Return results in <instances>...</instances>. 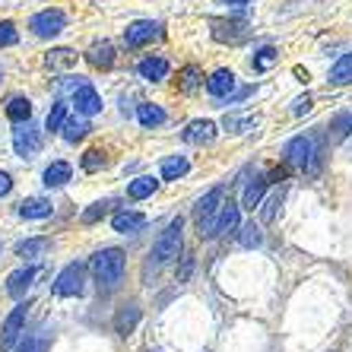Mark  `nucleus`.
<instances>
[{
	"label": "nucleus",
	"mask_w": 352,
	"mask_h": 352,
	"mask_svg": "<svg viewBox=\"0 0 352 352\" xmlns=\"http://www.w3.org/2000/svg\"><path fill=\"white\" fill-rule=\"evenodd\" d=\"M89 270H92V279L98 283V289H111L121 286L124 279V270H127V257H124L121 248H102L96 254L89 257Z\"/></svg>",
	"instance_id": "obj_1"
},
{
	"label": "nucleus",
	"mask_w": 352,
	"mask_h": 352,
	"mask_svg": "<svg viewBox=\"0 0 352 352\" xmlns=\"http://www.w3.org/2000/svg\"><path fill=\"white\" fill-rule=\"evenodd\" d=\"M181 235H184V219H172L165 226V232L156 238V245H153V261L156 263H168L181 254Z\"/></svg>",
	"instance_id": "obj_2"
},
{
	"label": "nucleus",
	"mask_w": 352,
	"mask_h": 352,
	"mask_svg": "<svg viewBox=\"0 0 352 352\" xmlns=\"http://www.w3.org/2000/svg\"><path fill=\"white\" fill-rule=\"evenodd\" d=\"M219 206H222V188L206 190V194L197 200L194 222H197V232H200V238L210 235V229H213V219H216V213H219Z\"/></svg>",
	"instance_id": "obj_3"
},
{
	"label": "nucleus",
	"mask_w": 352,
	"mask_h": 352,
	"mask_svg": "<svg viewBox=\"0 0 352 352\" xmlns=\"http://www.w3.org/2000/svg\"><path fill=\"white\" fill-rule=\"evenodd\" d=\"M82 289H86V267L82 263H67L64 270L58 273V279H54V295H60V298H76V295H82Z\"/></svg>",
	"instance_id": "obj_4"
},
{
	"label": "nucleus",
	"mask_w": 352,
	"mask_h": 352,
	"mask_svg": "<svg viewBox=\"0 0 352 352\" xmlns=\"http://www.w3.org/2000/svg\"><path fill=\"white\" fill-rule=\"evenodd\" d=\"M29 29H32L38 38H54V35H60L67 29V16L60 13V10H38L32 19H29Z\"/></svg>",
	"instance_id": "obj_5"
},
{
	"label": "nucleus",
	"mask_w": 352,
	"mask_h": 352,
	"mask_svg": "<svg viewBox=\"0 0 352 352\" xmlns=\"http://www.w3.org/2000/svg\"><path fill=\"white\" fill-rule=\"evenodd\" d=\"M156 38H162V23H153V19H140V23H131L124 29V45L131 51L143 48V45Z\"/></svg>",
	"instance_id": "obj_6"
},
{
	"label": "nucleus",
	"mask_w": 352,
	"mask_h": 352,
	"mask_svg": "<svg viewBox=\"0 0 352 352\" xmlns=\"http://www.w3.org/2000/svg\"><path fill=\"white\" fill-rule=\"evenodd\" d=\"M25 314H29V302H19L13 311H10V318L3 320V330H0V349H13L16 346V340L23 336V327H25Z\"/></svg>",
	"instance_id": "obj_7"
},
{
	"label": "nucleus",
	"mask_w": 352,
	"mask_h": 352,
	"mask_svg": "<svg viewBox=\"0 0 352 352\" xmlns=\"http://www.w3.org/2000/svg\"><path fill=\"white\" fill-rule=\"evenodd\" d=\"M13 149H16L19 159H35L38 156L41 137H38V131L32 127V121L16 124V131H13Z\"/></svg>",
	"instance_id": "obj_8"
},
{
	"label": "nucleus",
	"mask_w": 352,
	"mask_h": 352,
	"mask_svg": "<svg viewBox=\"0 0 352 352\" xmlns=\"http://www.w3.org/2000/svg\"><path fill=\"white\" fill-rule=\"evenodd\" d=\"M238 226H241V206H238L235 200H222L219 213H216V219H213V229H210V235L206 238L229 235V232H235Z\"/></svg>",
	"instance_id": "obj_9"
},
{
	"label": "nucleus",
	"mask_w": 352,
	"mask_h": 352,
	"mask_svg": "<svg viewBox=\"0 0 352 352\" xmlns=\"http://www.w3.org/2000/svg\"><path fill=\"white\" fill-rule=\"evenodd\" d=\"M314 156H318V149H314L311 137H292L286 143V162L295 168H311Z\"/></svg>",
	"instance_id": "obj_10"
},
{
	"label": "nucleus",
	"mask_w": 352,
	"mask_h": 352,
	"mask_svg": "<svg viewBox=\"0 0 352 352\" xmlns=\"http://www.w3.org/2000/svg\"><path fill=\"white\" fill-rule=\"evenodd\" d=\"M74 105H76V115L92 118V115H98V111H102V96L96 92V86H92V82L82 80L80 86L74 89Z\"/></svg>",
	"instance_id": "obj_11"
},
{
	"label": "nucleus",
	"mask_w": 352,
	"mask_h": 352,
	"mask_svg": "<svg viewBox=\"0 0 352 352\" xmlns=\"http://www.w3.org/2000/svg\"><path fill=\"white\" fill-rule=\"evenodd\" d=\"M251 35L245 19H222V23H213V38L216 41H229V45H238Z\"/></svg>",
	"instance_id": "obj_12"
},
{
	"label": "nucleus",
	"mask_w": 352,
	"mask_h": 352,
	"mask_svg": "<svg viewBox=\"0 0 352 352\" xmlns=\"http://www.w3.org/2000/svg\"><path fill=\"white\" fill-rule=\"evenodd\" d=\"M232 89H235V74L226 70V67H222V70H213L210 80H206V92H210L213 98H226Z\"/></svg>",
	"instance_id": "obj_13"
},
{
	"label": "nucleus",
	"mask_w": 352,
	"mask_h": 352,
	"mask_svg": "<svg viewBox=\"0 0 352 352\" xmlns=\"http://www.w3.org/2000/svg\"><path fill=\"white\" fill-rule=\"evenodd\" d=\"M86 60L98 70H111L115 67V45L111 41H96L89 51H86Z\"/></svg>",
	"instance_id": "obj_14"
},
{
	"label": "nucleus",
	"mask_w": 352,
	"mask_h": 352,
	"mask_svg": "<svg viewBox=\"0 0 352 352\" xmlns=\"http://www.w3.org/2000/svg\"><path fill=\"white\" fill-rule=\"evenodd\" d=\"M184 140L188 143H194V146H204V143H213L216 140V124L213 121H190L188 131H184Z\"/></svg>",
	"instance_id": "obj_15"
},
{
	"label": "nucleus",
	"mask_w": 352,
	"mask_h": 352,
	"mask_svg": "<svg viewBox=\"0 0 352 352\" xmlns=\"http://www.w3.org/2000/svg\"><path fill=\"white\" fill-rule=\"evenodd\" d=\"M111 226H115V232H121V235H133V232H140L146 226V216L133 213V210H121V213L111 216Z\"/></svg>",
	"instance_id": "obj_16"
},
{
	"label": "nucleus",
	"mask_w": 352,
	"mask_h": 352,
	"mask_svg": "<svg viewBox=\"0 0 352 352\" xmlns=\"http://www.w3.org/2000/svg\"><path fill=\"white\" fill-rule=\"evenodd\" d=\"M267 188H270V178H267V175H257V178H254V181H251V184H248V188H245V197H241V206L254 213L257 206H261L263 194H267Z\"/></svg>",
	"instance_id": "obj_17"
},
{
	"label": "nucleus",
	"mask_w": 352,
	"mask_h": 352,
	"mask_svg": "<svg viewBox=\"0 0 352 352\" xmlns=\"http://www.w3.org/2000/svg\"><path fill=\"white\" fill-rule=\"evenodd\" d=\"M137 74L143 76V80H149V82H159V80H165L168 76V60L165 58H143L137 64Z\"/></svg>",
	"instance_id": "obj_18"
},
{
	"label": "nucleus",
	"mask_w": 352,
	"mask_h": 352,
	"mask_svg": "<svg viewBox=\"0 0 352 352\" xmlns=\"http://www.w3.org/2000/svg\"><path fill=\"white\" fill-rule=\"evenodd\" d=\"M204 86V70L197 64H184L178 70V89L184 92V96H194L197 89Z\"/></svg>",
	"instance_id": "obj_19"
},
{
	"label": "nucleus",
	"mask_w": 352,
	"mask_h": 352,
	"mask_svg": "<svg viewBox=\"0 0 352 352\" xmlns=\"http://www.w3.org/2000/svg\"><path fill=\"white\" fill-rule=\"evenodd\" d=\"M70 178H74V168H70V162H51L48 168H45V175H41L45 188H64Z\"/></svg>",
	"instance_id": "obj_20"
},
{
	"label": "nucleus",
	"mask_w": 352,
	"mask_h": 352,
	"mask_svg": "<svg viewBox=\"0 0 352 352\" xmlns=\"http://www.w3.org/2000/svg\"><path fill=\"white\" fill-rule=\"evenodd\" d=\"M51 213H54V206L48 200H41V197H29V200L19 204V216L23 219H48Z\"/></svg>",
	"instance_id": "obj_21"
},
{
	"label": "nucleus",
	"mask_w": 352,
	"mask_h": 352,
	"mask_svg": "<svg viewBox=\"0 0 352 352\" xmlns=\"http://www.w3.org/2000/svg\"><path fill=\"white\" fill-rule=\"evenodd\" d=\"M35 267H23V270H16V273H10V279H7V292L13 295V298H19V295H25V289L32 286V279H35Z\"/></svg>",
	"instance_id": "obj_22"
},
{
	"label": "nucleus",
	"mask_w": 352,
	"mask_h": 352,
	"mask_svg": "<svg viewBox=\"0 0 352 352\" xmlns=\"http://www.w3.org/2000/svg\"><path fill=\"white\" fill-rule=\"evenodd\" d=\"M140 324V305H124L121 311H118V318H115V330L121 336H131L133 333V327Z\"/></svg>",
	"instance_id": "obj_23"
},
{
	"label": "nucleus",
	"mask_w": 352,
	"mask_h": 352,
	"mask_svg": "<svg viewBox=\"0 0 352 352\" xmlns=\"http://www.w3.org/2000/svg\"><path fill=\"white\" fill-rule=\"evenodd\" d=\"M156 190H159V181L153 178V175L133 178L131 184H127V197H131V200H146V197H153Z\"/></svg>",
	"instance_id": "obj_24"
},
{
	"label": "nucleus",
	"mask_w": 352,
	"mask_h": 352,
	"mask_svg": "<svg viewBox=\"0 0 352 352\" xmlns=\"http://www.w3.org/2000/svg\"><path fill=\"white\" fill-rule=\"evenodd\" d=\"M7 118H10L13 124L32 121V102H29V98H23V96L10 98V102H7Z\"/></svg>",
	"instance_id": "obj_25"
},
{
	"label": "nucleus",
	"mask_w": 352,
	"mask_h": 352,
	"mask_svg": "<svg viewBox=\"0 0 352 352\" xmlns=\"http://www.w3.org/2000/svg\"><path fill=\"white\" fill-rule=\"evenodd\" d=\"M89 131H92V127H89V121H86L82 115H80V118H70V115H67L64 127H60V133H64L67 143H76V140H82Z\"/></svg>",
	"instance_id": "obj_26"
},
{
	"label": "nucleus",
	"mask_w": 352,
	"mask_h": 352,
	"mask_svg": "<svg viewBox=\"0 0 352 352\" xmlns=\"http://www.w3.org/2000/svg\"><path fill=\"white\" fill-rule=\"evenodd\" d=\"M190 172V162L184 156H168L162 159V181H178L181 175Z\"/></svg>",
	"instance_id": "obj_27"
},
{
	"label": "nucleus",
	"mask_w": 352,
	"mask_h": 352,
	"mask_svg": "<svg viewBox=\"0 0 352 352\" xmlns=\"http://www.w3.org/2000/svg\"><path fill=\"white\" fill-rule=\"evenodd\" d=\"M137 121L143 127H159V124H165V111L153 102H143V105H137Z\"/></svg>",
	"instance_id": "obj_28"
},
{
	"label": "nucleus",
	"mask_w": 352,
	"mask_h": 352,
	"mask_svg": "<svg viewBox=\"0 0 352 352\" xmlns=\"http://www.w3.org/2000/svg\"><path fill=\"white\" fill-rule=\"evenodd\" d=\"M330 82H333V86H346V82H352V51L343 54V58L330 67Z\"/></svg>",
	"instance_id": "obj_29"
},
{
	"label": "nucleus",
	"mask_w": 352,
	"mask_h": 352,
	"mask_svg": "<svg viewBox=\"0 0 352 352\" xmlns=\"http://www.w3.org/2000/svg\"><path fill=\"white\" fill-rule=\"evenodd\" d=\"M45 64H48L51 70H67V67L76 64V51H70V48H54L48 58H45Z\"/></svg>",
	"instance_id": "obj_30"
},
{
	"label": "nucleus",
	"mask_w": 352,
	"mask_h": 352,
	"mask_svg": "<svg viewBox=\"0 0 352 352\" xmlns=\"http://www.w3.org/2000/svg\"><path fill=\"white\" fill-rule=\"evenodd\" d=\"M48 248H51L48 238H25V241L16 245V254L19 257H38V254H45Z\"/></svg>",
	"instance_id": "obj_31"
},
{
	"label": "nucleus",
	"mask_w": 352,
	"mask_h": 352,
	"mask_svg": "<svg viewBox=\"0 0 352 352\" xmlns=\"http://www.w3.org/2000/svg\"><path fill=\"white\" fill-rule=\"evenodd\" d=\"M238 241L245 248H257L263 241V229L257 222H245V226H238Z\"/></svg>",
	"instance_id": "obj_32"
},
{
	"label": "nucleus",
	"mask_w": 352,
	"mask_h": 352,
	"mask_svg": "<svg viewBox=\"0 0 352 352\" xmlns=\"http://www.w3.org/2000/svg\"><path fill=\"white\" fill-rule=\"evenodd\" d=\"M64 121H67V105L64 102H54L51 105V111H48V118H45V131H60L64 127Z\"/></svg>",
	"instance_id": "obj_33"
},
{
	"label": "nucleus",
	"mask_w": 352,
	"mask_h": 352,
	"mask_svg": "<svg viewBox=\"0 0 352 352\" xmlns=\"http://www.w3.org/2000/svg\"><path fill=\"white\" fill-rule=\"evenodd\" d=\"M111 213V200H98V204H92L86 213H82V226H92V222L105 219V216Z\"/></svg>",
	"instance_id": "obj_34"
},
{
	"label": "nucleus",
	"mask_w": 352,
	"mask_h": 352,
	"mask_svg": "<svg viewBox=\"0 0 352 352\" xmlns=\"http://www.w3.org/2000/svg\"><path fill=\"white\" fill-rule=\"evenodd\" d=\"M276 60H279L276 48H270V45H267V48L257 51V58H251V67H254V70H270Z\"/></svg>",
	"instance_id": "obj_35"
},
{
	"label": "nucleus",
	"mask_w": 352,
	"mask_h": 352,
	"mask_svg": "<svg viewBox=\"0 0 352 352\" xmlns=\"http://www.w3.org/2000/svg\"><path fill=\"white\" fill-rule=\"evenodd\" d=\"M105 165V153L102 149H86L82 153V172H98Z\"/></svg>",
	"instance_id": "obj_36"
},
{
	"label": "nucleus",
	"mask_w": 352,
	"mask_h": 352,
	"mask_svg": "<svg viewBox=\"0 0 352 352\" xmlns=\"http://www.w3.org/2000/svg\"><path fill=\"white\" fill-rule=\"evenodd\" d=\"M48 346H51L48 333H35V336H29V340H25L16 352H48Z\"/></svg>",
	"instance_id": "obj_37"
},
{
	"label": "nucleus",
	"mask_w": 352,
	"mask_h": 352,
	"mask_svg": "<svg viewBox=\"0 0 352 352\" xmlns=\"http://www.w3.org/2000/svg\"><path fill=\"white\" fill-rule=\"evenodd\" d=\"M16 41H19L16 25L10 23V19H0V48H10V45H16Z\"/></svg>",
	"instance_id": "obj_38"
},
{
	"label": "nucleus",
	"mask_w": 352,
	"mask_h": 352,
	"mask_svg": "<svg viewBox=\"0 0 352 352\" xmlns=\"http://www.w3.org/2000/svg\"><path fill=\"white\" fill-rule=\"evenodd\" d=\"M254 124H257L254 118H248V121H241V118L229 115V118H226V131H232V133H245V131H251Z\"/></svg>",
	"instance_id": "obj_39"
},
{
	"label": "nucleus",
	"mask_w": 352,
	"mask_h": 352,
	"mask_svg": "<svg viewBox=\"0 0 352 352\" xmlns=\"http://www.w3.org/2000/svg\"><path fill=\"white\" fill-rule=\"evenodd\" d=\"M279 204H283V190H276V194L267 200V206H263L261 219H263V222H273V219H276V206H279Z\"/></svg>",
	"instance_id": "obj_40"
},
{
	"label": "nucleus",
	"mask_w": 352,
	"mask_h": 352,
	"mask_svg": "<svg viewBox=\"0 0 352 352\" xmlns=\"http://www.w3.org/2000/svg\"><path fill=\"white\" fill-rule=\"evenodd\" d=\"M308 111H311V96H298L292 102V115L302 118V115H308Z\"/></svg>",
	"instance_id": "obj_41"
},
{
	"label": "nucleus",
	"mask_w": 352,
	"mask_h": 352,
	"mask_svg": "<svg viewBox=\"0 0 352 352\" xmlns=\"http://www.w3.org/2000/svg\"><path fill=\"white\" fill-rule=\"evenodd\" d=\"M10 190H13V178L7 172H0V197H7Z\"/></svg>",
	"instance_id": "obj_42"
},
{
	"label": "nucleus",
	"mask_w": 352,
	"mask_h": 352,
	"mask_svg": "<svg viewBox=\"0 0 352 352\" xmlns=\"http://www.w3.org/2000/svg\"><path fill=\"white\" fill-rule=\"evenodd\" d=\"M336 131H340V137H346V133H352V115L343 118V121L336 124Z\"/></svg>",
	"instance_id": "obj_43"
},
{
	"label": "nucleus",
	"mask_w": 352,
	"mask_h": 352,
	"mask_svg": "<svg viewBox=\"0 0 352 352\" xmlns=\"http://www.w3.org/2000/svg\"><path fill=\"white\" fill-rule=\"evenodd\" d=\"M216 3H229V7H241V3H251V0H216Z\"/></svg>",
	"instance_id": "obj_44"
}]
</instances>
